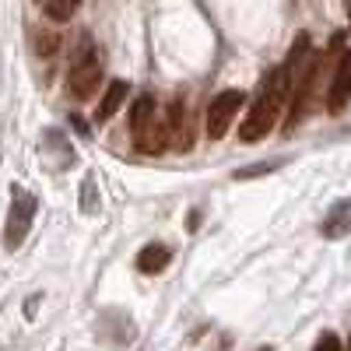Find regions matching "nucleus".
Segmentation results:
<instances>
[{"mask_svg": "<svg viewBox=\"0 0 351 351\" xmlns=\"http://www.w3.org/2000/svg\"><path fill=\"white\" fill-rule=\"evenodd\" d=\"M169 260H172V250H169L165 243H148V246L137 253V271H144V274H158Z\"/></svg>", "mask_w": 351, "mask_h": 351, "instance_id": "nucleus-8", "label": "nucleus"}, {"mask_svg": "<svg viewBox=\"0 0 351 351\" xmlns=\"http://www.w3.org/2000/svg\"><path fill=\"white\" fill-rule=\"evenodd\" d=\"M348 351H351V341H348Z\"/></svg>", "mask_w": 351, "mask_h": 351, "instance_id": "nucleus-16", "label": "nucleus"}, {"mask_svg": "<svg viewBox=\"0 0 351 351\" xmlns=\"http://www.w3.org/2000/svg\"><path fill=\"white\" fill-rule=\"evenodd\" d=\"M46 148H53V152H56V158H60V165H64V169L74 162V152H71V144L64 141V134H60V130H49V134H46Z\"/></svg>", "mask_w": 351, "mask_h": 351, "instance_id": "nucleus-10", "label": "nucleus"}, {"mask_svg": "<svg viewBox=\"0 0 351 351\" xmlns=\"http://www.w3.org/2000/svg\"><path fill=\"white\" fill-rule=\"evenodd\" d=\"M183 130V148H190V130L183 123V106L172 102L165 120H158V102L152 95H141L134 102V112H130V134H134V148L144 152V155H158L165 148H172V134Z\"/></svg>", "mask_w": 351, "mask_h": 351, "instance_id": "nucleus-2", "label": "nucleus"}, {"mask_svg": "<svg viewBox=\"0 0 351 351\" xmlns=\"http://www.w3.org/2000/svg\"><path fill=\"white\" fill-rule=\"evenodd\" d=\"M36 49H39L43 56L56 53V49H60V36H49V32H43V36H39V43H36Z\"/></svg>", "mask_w": 351, "mask_h": 351, "instance_id": "nucleus-12", "label": "nucleus"}, {"mask_svg": "<svg viewBox=\"0 0 351 351\" xmlns=\"http://www.w3.org/2000/svg\"><path fill=\"white\" fill-rule=\"evenodd\" d=\"M127 95H130V84H127V81H112V84L106 88V99H102V106H99L95 116H99V120H109V116L123 106Z\"/></svg>", "mask_w": 351, "mask_h": 351, "instance_id": "nucleus-9", "label": "nucleus"}, {"mask_svg": "<svg viewBox=\"0 0 351 351\" xmlns=\"http://www.w3.org/2000/svg\"><path fill=\"white\" fill-rule=\"evenodd\" d=\"M324 236L327 239H341V236H348L351 232V197L348 200H337L334 208L327 211V218H324Z\"/></svg>", "mask_w": 351, "mask_h": 351, "instance_id": "nucleus-7", "label": "nucleus"}, {"mask_svg": "<svg viewBox=\"0 0 351 351\" xmlns=\"http://www.w3.org/2000/svg\"><path fill=\"white\" fill-rule=\"evenodd\" d=\"M306 49H309V39L299 36V39H295V49L288 53V60L263 77L260 95H256V102H253V109H250V116H246V123L239 127V141L253 144V141H263V137L274 130L285 102L291 99V84H295V77H299V64H302Z\"/></svg>", "mask_w": 351, "mask_h": 351, "instance_id": "nucleus-1", "label": "nucleus"}, {"mask_svg": "<svg viewBox=\"0 0 351 351\" xmlns=\"http://www.w3.org/2000/svg\"><path fill=\"white\" fill-rule=\"evenodd\" d=\"M77 8H81V0H46V14L53 21H67Z\"/></svg>", "mask_w": 351, "mask_h": 351, "instance_id": "nucleus-11", "label": "nucleus"}, {"mask_svg": "<svg viewBox=\"0 0 351 351\" xmlns=\"http://www.w3.org/2000/svg\"><path fill=\"white\" fill-rule=\"evenodd\" d=\"M313 351H341V337H337V334H324V337L316 341Z\"/></svg>", "mask_w": 351, "mask_h": 351, "instance_id": "nucleus-13", "label": "nucleus"}, {"mask_svg": "<svg viewBox=\"0 0 351 351\" xmlns=\"http://www.w3.org/2000/svg\"><path fill=\"white\" fill-rule=\"evenodd\" d=\"M81 208H84V211H95V183H92V180H88L84 190H81Z\"/></svg>", "mask_w": 351, "mask_h": 351, "instance_id": "nucleus-14", "label": "nucleus"}, {"mask_svg": "<svg viewBox=\"0 0 351 351\" xmlns=\"http://www.w3.org/2000/svg\"><path fill=\"white\" fill-rule=\"evenodd\" d=\"M348 102H351V49L341 53V60H337V67H334L330 92H327V109H330V112H341Z\"/></svg>", "mask_w": 351, "mask_h": 351, "instance_id": "nucleus-6", "label": "nucleus"}, {"mask_svg": "<svg viewBox=\"0 0 351 351\" xmlns=\"http://www.w3.org/2000/svg\"><path fill=\"white\" fill-rule=\"evenodd\" d=\"M99 84H102V64H99V56H95L92 39H84V46L77 49L74 64L67 71V92L74 99H92L99 92Z\"/></svg>", "mask_w": 351, "mask_h": 351, "instance_id": "nucleus-3", "label": "nucleus"}, {"mask_svg": "<svg viewBox=\"0 0 351 351\" xmlns=\"http://www.w3.org/2000/svg\"><path fill=\"white\" fill-rule=\"evenodd\" d=\"M260 351H271V348H260Z\"/></svg>", "mask_w": 351, "mask_h": 351, "instance_id": "nucleus-15", "label": "nucleus"}, {"mask_svg": "<svg viewBox=\"0 0 351 351\" xmlns=\"http://www.w3.org/2000/svg\"><path fill=\"white\" fill-rule=\"evenodd\" d=\"M246 95L239 92V88H228V92L215 95L211 106H208V137H225V130L232 127V120H236V112L243 109Z\"/></svg>", "mask_w": 351, "mask_h": 351, "instance_id": "nucleus-5", "label": "nucleus"}, {"mask_svg": "<svg viewBox=\"0 0 351 351\" xmlns=\"http://www.w3.org/2000/svg\"><path fill=\"white\" fill-rule=\"evenodd\" d=\"M11 197L14 200H11V215H8V225H4V250H18L25 243L28 228H32V218L39 211V200L32 193H25V190L14 186Z\"/></svg>", "mask_w": 351, "mask_h": 351, "instance_id": "nucleus-4", "label": "nucleus"}]
</instances>
